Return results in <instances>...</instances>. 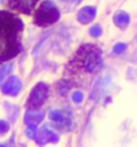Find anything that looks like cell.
Returning <instances> with one entry per match:
<instances>
[{"mask_svg": "<svg viewBox=\"0 0 137 147\" xmlns=\"http://www.w3.org/2000/svg\"><path fill=\"white\" fill-rule=\"evenodd\" d=\"M19 89V83L15 78H10L8 82L5 83V85L3 87V91L5 94H16Z\"/></svg>", "mask_w": 137, "mask_h": 147, "instance_id": "cell-7", "label": "cell"}, {"mask_svg": "<svg viewBox=\"0 0 137 147\" xmlns=\"http://www.w3.org/2000/svg\"><path fill=\"white\" fill-rule=\"evenodd\" d=\"M39 1L40 0H9L8 7L13 11L30 15L33 13Z\"/></svg>", "mask_w": 137, "mask_h": 147, "instance_id": "cell-4", "label": "cell"}, {"mask_svg": "<svg viewBox=\"0 0 137 147\" xmlns=\"http://www.w3.org/2000/svg\"><path fill=\"white\" fill-rule=\"evenodd\" d=\"M115 23H116V25H117L118 27L124 28V27H126L129 25L130 16L124 12H119L115 16Z\"/></svg>", "mask_w": 137, "mask_h": 147, "instance_id": "cell-8", "label": "cell"}, {"mask_svg": "<svg viewBox=\"0 0 137 147\" xmlns=\"http://www.w3.org/2000/svg\"><path fill=\"white\" fill-rule=\"evenodd\" d=\"M91 34L93 37H99L101 34V28L99 26H94L92 29H91Z\"/></svg>", "mask_w": 137, "mask_h": 147, "instance_id": "cell-10", "label": "cell"}, {"mask_svg": "<svg viewBox=\"0 0 137 147\" xmlns=\"http://www.w3.org/2000/svg\"><path fill=\"white\" fill-rule=\"evenodd\" d=\"M59 18V12L50 1H44L34 14V23L38 26L45 27L54 24Z\"/></svg>", "mask_w": 137, "mask_h": 147, "instance_id": "cell-3", "label": "cell"}, {"mask_svg": "<svg viewBox=\"0 0 137 147\" xmlns=\"http://www.w3.org/2000/svg\"><path fill=\"white\" fill-rule=\"evenodd\" d=\"M102 65L101 51L95 45L87 44L81 46L76 52L72 61L68 63V68L72 73H93Z\"/></svg>", "mask_w": 137, "mask_h": 147, "instance_id": "cell-2", "label": "cell"}, {"mask_svg": "<svg viewBox=\"0 0 137 147\" xmlns=\"http://www.w3.org/2000/svg\"><path fill=\"white\" fill-rule=\"evenodd\" d=\"M95 16V10L93 8H90V7H87V8L83 9L81 12H79V15H78V18L81 23H89L91 22Z\"/></svg>", "mask_w": 137, "mask_h": 147, "instance_id": "cell-6", "label": "cell"}, {"mask_svg": "<svg viewBox=\"0 0 137 147\" xmlns=\"http://www.w3.org/2000/svg\"><path fill=\"white\" fill-rule=\"evenodd\" d=\"M125 47H126V45L125 44H123V43H119V44H117L116 46H115V53H117V54L122 53V52L125 49Z\"/></svg>", "mask_w": 137, "mask_h": 147, "instance_id": "cell-9", "label": "cell"}, {"mask_svg": "<svg viewBox=\"0 0 137 147\" xmlns=\"http://www.w3.org/2000/svg\"><path fill=\"white\" fill-rule=\"evenodd\" d=\"M46 96H47V87L43 84H40L32 91L30 100H29V104L32 107H38L44 102Z\"/></svg>", "mask_w": 137, "mask_h": 147, "instance_id": "cell-5", "label": "cell"}, {"mask_svg": "<svg viewBox=\"0 0 137 147\" xmlns=\"http://www.w3.org/2000/svg\"><path fill=\"white\" fill-rule=\"evenodd\" d=\"M24 25L16 14L0 12V63L17 56L21 51Z\"/></svg>", "mask_w": 137, "mask_h": 147, "instance_id": "cell-1", "label": "cell"}]
</instances>
